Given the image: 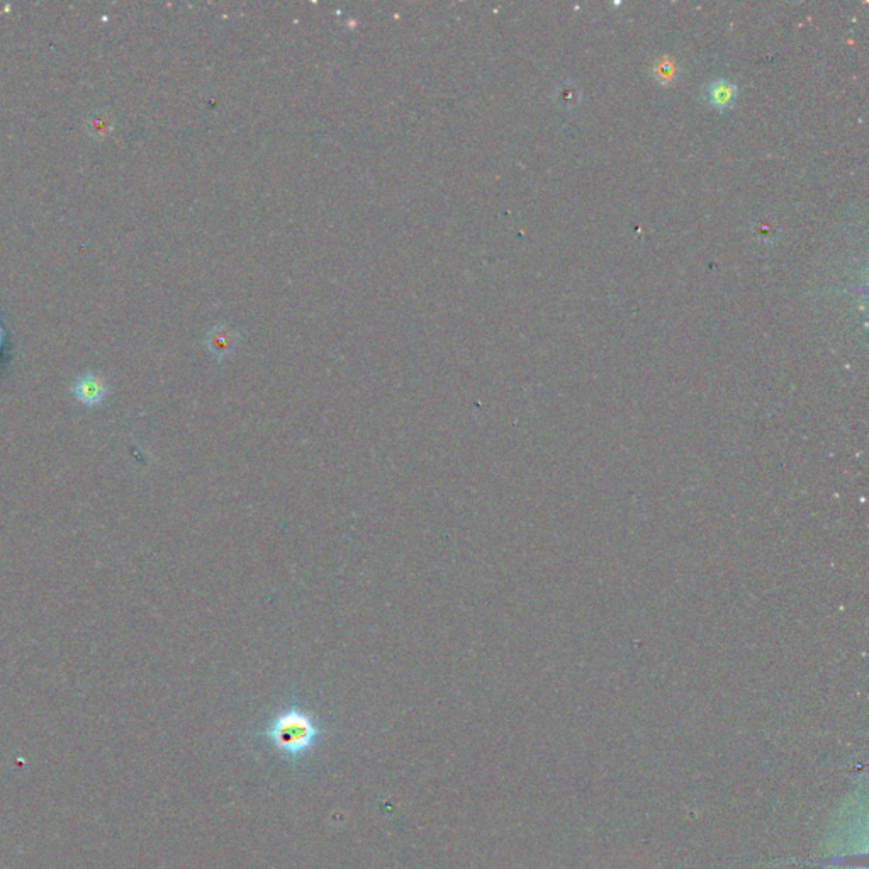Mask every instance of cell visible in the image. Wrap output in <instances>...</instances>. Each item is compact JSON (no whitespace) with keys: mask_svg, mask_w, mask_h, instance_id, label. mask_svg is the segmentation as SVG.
Listing matches in <instances>:
<instances>
[{"mask_svg":"<svg viewBox=\"0 0 869 869\" xmlns=\"http://www.w3.org/2000/svg\"><path fill=\"white\" fill-rule=\"evenodd\" d=\"M72 394L80 405L95 407L106 401V398L109 396V386L102 375L95 372H85L75 379Z\"/></svg>","mask_w":869,"mask_h":869,"instance_id":"7a4b0ae2","label":"cell"},{"mask_svg":"<svg viewBox=\"0 0 869 869\" xmlns=\"http://www.w3.org/2000/svg\"><path fill=\"white\" fill-rule=\"evenodd\" d=\"M259 736L278 758L301 760L316 751L325 736V727L313 712L291 703L278 708Z\"/></svg>","mask_w":869,"mask_h":869,"instance_id":"6da1fadb","label":"cell"},{"mask_svg":"<svg viewBox=\"0 0 869 869\" xmlns=\"http://www.w3.org/2000/svg\"><path fill=\"white\" fill-rule=\"evenodd\" d=\"M737 99V87L728 80H715L706 87V101L715 109H728Z\"/></svg>","mask_w":869,"mask_h":869,"instance_id":"3957f363","label":"cell"}]
</instances>
